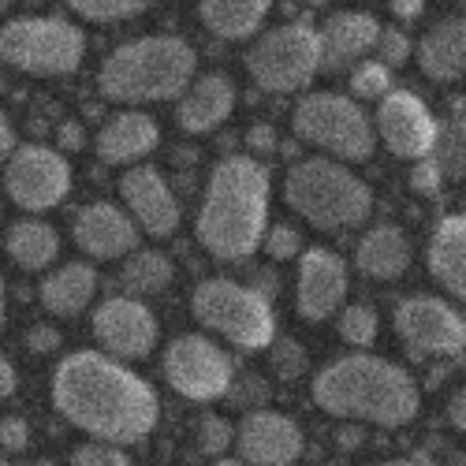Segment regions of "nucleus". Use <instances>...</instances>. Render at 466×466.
Here are the masks:
<instances>
[{"label":"nucleus","mask_w":466,"mask_h":466,"mask_svg":"<svg viewBox=\"0 0 466 466\" xmlns=\"http://www.w3.org/2000/svg\"><path fill=\"white\" fill-rule=\"evenodd\" d=\"M53 407L90 441L127 448L161 421L157 392L105 351H71L53 370Z\"/></svg>","instance_id":"f257e3e1"},{"label":"nucleus","mask_w":466,"mask_h":466,"mask_svg":"<svg viewBox=\"0 0 466 466\" xmlns=\"http://www.w3.org/2000/svg\"><path fill=\"white\" fill-rule=\"evenodd\" d=\"M268 220V168L254 157H224L206 183L198 209V243L217 261H247L265 243Z\"/></svg>","instance_id":"f03ea898"},{"label":"nucleus","mask_w":466,"mask_h":466,"mask_svg":"<svg viewBox=\"0 0 466 466\" xmlns=\"http://www.w3.org/2000/svg\"><path fill=\"white\" fill-rule=\"evenodd\" d=\"M314 403L332 418H351L370 425H407L418 414L414 377L377 355H343L314 377Z\"/></svg>","instance_id":"7ed1b4c3"},{"label":"nucleus","mask_w":466,"mask_h":466,"mask_svg":"<svg viewBox=\"0 0 466 466\" xmlns=\"http://www.w3.org/2000/svg\"><path fill=\"white\" fill-rule=\"evenodd\" d=\"M198 71V53L176 34H149L112 49L97 71V86L108 101L146 105L179 101Z\"/></svg>","instance_id":"20e7f679"},{"label":"nucleus","mask_w":466,"mask_h":466,"mask_svg":"<svg viewBox=\"0 0 466 466\" xmlns=\"http://www.w3.org/2000/svg\"><path fill=\"white\" fill-rule=\"evenodd\" d=\"M288 206L321 231L355 228L373 213V190L347 168L329 157H302L284 176Z\"/></svg>","instance_id":"39448f33"},{"label":"nucleus","mask_w":466,"mask_h":466,"mask_svg":"<svg viewBox=\"0 0 466 466\" xmlns=\"http://www.w3.org/2000/svg\"><path fill=\"white\" fill-rule=\"evenodd\" d=\"M86 56V37L60 15H19L0 26V60L26 75H71Z\"/></svg>","instance_id":"423d86ee"},{"label":"nucleus","mask_w":466,"mask_h":466,"mask_svg":"<svg viewBox=\"0 0 466 466\" xmlns=\"http://www.w3.org/2000/svg\"><path fill=\"white\" fill-rule=\"evenodd\" d=\"M190 309L209 332L224 336L243 351H265L277 339V314L273 302H265L239 280H202L190 295Z\"/></svg>","instance_id":"0eeeda50"},{"label":"nucleus","mask_w":466,"mask_h":466,"mask_svg":"<svg viewBox=\"0 0 466 466\" xmlns=\"http://www.w3.org/2000/svg\"><path fill=\"white\" fill-rule=\"evenodd\" d=\"M295 135L329 153V161H366L377 149V131L355 97L343 94H306L291 116Z\"/></svg>","instance_id":"6e6552de"},{"label":"nucleus","mask_w":466,"mask_h":466,"mask_svg":"<svg viewBox=\"0 0 466 466\" xmlns=\"http://www.w3.org/2000/svg\"><path fill=\"white\" fill-rule=\"evenodd\" d=\"M250 79L268 94H295L321 71V42L314 23H284L261 34L247 49Z\"/></svg>","instance_id":"1a4fd4ad"},{"label":"nucleus","mask_w":466,"mask_h":466,"mask_svg":"<svg viewBox=\"0 0 466 466\" xmlns=\"http://www.w3.org/2000/svg\"><path fill=\"white\" fill-rule=\"evenodd\" d=\"M165 377L179 396L209 403V400L228 396L231 380H236V366H231V355L224 347H217L209 336L187 332V336H176L168 343Z\"/></svg>","instance_id":"9d476101"},{"label":"nucleus","mask_w":466,"mask_h":466,"mask_svg":"<svg viewBox=\"0 0 466 466\" xmlns=\"http://www.w3.org/2000/svg\"><path fill=\"white\" fill-rule=\"evenodd\" d=\"M5 190L12 194L15 206L30 213L56 209L71 194V165L53 146H37V142L15 146V153L5 165Z\"/></svg>","instance_id":"9b49d317"},{"label":"nucleus","mask_w":466,"mask_h":466,"mask_svg":"<svg viewBox=\"0 0 466 466\" xmlns=\"http://www.w3.org/2000/svg\"><path fill=\"white\" fill-rule=\"evenodd\" d=\"M396 332L414 359H459L466 351V318L433 295H410L396 309Z\"/></svg>","instance_id":"f8f14e48"},{"label":"nucleus","mask_w":466,"mask_h":466,"mask_svg":"<svg viewBox=\"0 0 466 466\" xmlns=\"http://www.w3.org/2000/svg\"><path fill=\"white\" fill-rule=\"evenodd\" d=\"M90 329H94V339L101 343V351L120 362L149 359V351L157 347V336H161V325L149 314V306L131 295L105 299L94 309Z\"/></svg>","instance_id":"ddd939ff"},{"label":"nucleus","mask_w":466,"mask_h":466,"mask_svg":"<svg viewBox=\"0 0 466 466\" xmlns=\"http://www.w3.org/2000/svg\"><path fill=\"white\" fill-rule=\"evenodd\" d=\"M377 138L403 161H425L437 138V120L430 105L410 90H392L377 105Z\"/></svg>","instance_id":"4468645a"},{"label":"nucleus","mask_w":466,"mask_h":466,"mask_svg":"<svg viewBox=\"0 0 466 466\" xmlns=\"http://www.w3.org/2000/svg\"><path fill=\"white\" fill-rule=\"evenodd\" d=\"M120 194H124L127 217L138 224V231H149V236L165 239L179 228V198L172 194L168 179L153 165L127 168L120 179Z\"/></svg>","instance_id":"2eb2a0df"},{"label":"nucleus","mask_w":466,"mask_h":466,"mask_svg":"<svg viewBox=\"0 0 466 466\" xmlns=\"http://www.w3.org/2000/svg\"><path fill=\"white\" fill-rule=\"evenodd\" d=\"M347 299V265L325 247H309L299 261V295L295 306L306 321H325Z\"/></svg>","instance_id":"dca6fc26"},{"label":"nucleus","mask_w":466,"mask_h":466,"mask_svg":"<svg viewBox=\"0 0 466 466\" xmlns=\"http://www.w3.org/2000/svg\"><path fill=\"white\" fill-rule=\"evenodd\" d=\"M75 243L94 261L131 258L138 250V224L112 202H90L75 213Z\"/></svg>","instance_id":"f3484780"},{"label":"nucleus","mask_w":466,"mask_h":466,"mask_svg":"<svg viewBox=\"0 0 466 466\" xmlns=\"http://www.w3.org/2000/svg\"><path fill=\"white\" fill-rule=\"evenodd\" d=\"M236 441L247 466H291L302 455L299 425L280 410H250Z\"/></svg>","instance_id":"a211bd4d"},{"label":"nucleus","mask_w":466,"mask_h":466,"mask_svg":"<svg viewBox=\"0 0 466 466\" xmlns=\"http://www.w3.org/2000/svg\"><path fill=\"white\" fill-rule=\"evenodd\" d=\"M157 146H161V127L142 108H124V112L108 116V120L101 124V131L94 135V149H97V157L105 165L142 161Z\"/></svg>","instance_id":"6ab92c4d"},{"label":"nucleus","mask_w":466,"mask_h":466,"mask_svg":"<svg viewBox=\"0 0 466 466\" xmlns=\"http://www.w3.org/2000/svg\"><path fill=\"white\" fill-rule=\"evenodd\" d=\"M380 23L370 12H336L318 26L321 42V67L339 71V67H359L362 56L377 49Z\"/></svg>","instance_id":"aec40b11"},{"label":"nucleus","mask_w":466,"mask_h":466,"mask_svg":"<svg viewBox=\"0 0 466 466\" xmlns=\"http://www.w3.org/2000/svg\"><path fill=\"white\" fill-rule=\"evenodd\" d=\"M231 108H236V83L228 75H198L187 94L179 97V108H176V124L187 131V135H206L213 127H220Z\"/></svg>","instance_id":"412c9836"},{"label":"nucleus","mask_w":466,"mask_h":466,"mask_svg":"<svg viewBox=\"0 0 466 466\" xmlns=\"http://www.w3.org/2000/svg\"><path fill=\"white\" fill-rule=\"evenodd\" d=\"M418 64L433 83H455L466 75V15H448L425 30Z\"/></svg>","instance_id":"4be33fe9"},{"label":"nucleus","mask_w":466,"mask_h":466,"mask_svg":"<svg viewBox=\"0 0 466 466\" xmlns=\"http://www.w3.org/2000/svg\"><path fill=\"white\" fill-rule=\"evenodd\" d=\"M414 247L407 239V231L396 224H377L370 228L366 236L355 247V265L359 273L373 277V280H396L410 268Z\"/></svg>","instance_id":"5701e85b"},{"label":"nucleus","mask_w":466,"mask_h":466,"mask_svg":"<svg viewBox=\"0 0 466 466\" xmlns=\"http://www.w3.org/2000/svg\"><path fill=\"white\" fill-rule=\"evenodd\" d=\"M430 273L459 299H466V213L444 217L430 239Z\"/></svg>","instance_id":"b1692460"},{"label":"nucleus","mask_w":466,"mask_h":466,"mask_svg":"<svg viewBox=\"0 0 466 466\" xmlns=\"http://www.w3.org/2000/svg\"><path fill=\"white\" fill-rule=\"evenodd\" d=\"M94 295H97V273L90 261H67L42 280V306L60 318L83 314Z\"/></svg>","instance_id":"393cba45"},{"label":"nucleus","mask_w":466,"mask_h":466,"mask_svg":"<svg viewBox=\"0 0 466 466\" xmlns=\"http://www.w3.org/2000/svg\"><path fill=\"white\" fill-rule=\"evenodd\" d=\"M5 250L8 258L19 265V268H30V273H37V268H46L56 261L60 254V236L56 228L46 224V220H34V217H23V220H12L8 231H5Z\"/></svg>","instance_id":"a878e982"},{"label":"nucleus","mask_w":466,"mask_h":466,"mask_svg":"<svg viewBox=\"0 0 466 466\" xmlns=\"http://www.w3.org/2000/svg\"><path fill=\"white\" fill-rule=\"evenodd\" d=\"M198 15L206 30L224 37V42H247L261 30L268 5L265 0H206V5H198Z\"/></svg>","instance_id":"bb28decb"},{"label":"nucleus","mask_w":466,"mask_h":466,"mask_svg":"<svg viewBox=\"0 0 466 466\" xmlns=\"http://www.w3.org/2000/svg\"><path fill=\"white\" fill-rule=\"evenodd\" d=\"M176 277V265L168 254L161 250H135L131 258H124L120 268V288L131 299H146V295H161Z\"/></svg>","instance_id":"cd10ccee"},{"label":"nucleus","mask_w":466,"mask_h":466,"mask_svg":"<svg viewBox=\"0 0 466 466\" xmlns=\"http://www.w3.org/2000/svg\"><path fill=\"white\" fill-rule=\"evenodd\" d=\"M430 161L444 179H466V112L462 108L451 112V120L437 124Z\"/></svg>","instance_id":"c85d7f7f"},{"label":"nucleus","mask_w":466,"mask_h":466,"mask_svg":"<svg viewBox=\"0 0 466 466\" xmlns=\"http://www.w3.org/2000/svg\"><path fill=\"white\" fill-rule=\"evenodd\" d=\"M377 309L366 306V302H355V306H343V314H339V339L343 343H351V347H370L377 339Z\"/></svg>","instance_id":"c756f323"},{"label":"nucleus","mask_w":466,"mask_h":466,"mask_svg":"<svg viewBox=\"0 0 466 466\" xmlns=\"http://www.w3.org/2000/svg\"><path fill=\"white\" fill-rule=\"evenodd\" d=\"M392 83H396V75L377 60H366V64L351 67V94L359 101H384L388 94H392Z\"/></svg>","instance_id":"7c9ffc66"},{"label":"nucleus","mask_w":466,"mask_h":466,"mask_svg":"<svg viewBox=\"0 0 466 466\" xmlns=\"http://www.w3.org/2000/svg\"><path fill=\"white\" fill-rule=\"evenodd\" d=\"M71 12L90 23H124V19L142 15L146 5L142 0H75Z\"/></svg>","instance_id":"2f4dec72"},{"label":"nucleus","mask_w":466,"mask_h":466,"mask_svg":"<svg viewBox=\"0 0 466 466\" xmlns=\"http://www.w3.org/2000/svg\"><path fill=\"white\" fill-rule=\"evenodd\" d=\"M268 366H273V373L280 380H299L309 370V355L299 339L280 336V339H273V347H268Z\"/></svg>","instance_id":"473e14b6"},{"label":"nucleus","mask_w":466,"mask_h":466,"mask_svg":"<svg viewBox=\"0 0 466 466\" xmlns=\"http://www.w3.org/2000/svg\"><path fill=\"white\" fill-rule=\"evenodd\" d=\"M377 64H384L388 71H396L410 60V37L396 26H380V37H377Z\"/></svg>","instance_id":"72a5a7b5"},{"label":"nucleus","mask_w":466,"mask_h":466,"mask_svg":"<svg viewBox=\"0 0 466 466\" xmlns=\"http://www.w3.org/2000/svg\"><path fill=\"white\" fill-rule=\"evenodd\" d=\"M71 466H135V462L127 459L124 448L90 441V444H79V448L71 451Z\"/></svg>","instance_id":"f704fd0d"},{"label":"nucleus","mask_w":466,"mask_h":466,"mask_svg":"<svg viewBox=\"0 0 466 466\" xmlns=\"http://www.w3.org/2000/svg\"><path fill=\"white\" fill-rule=\"evenodd\" d=\"M228 400L236 403V407L258 410L261 403H268V384H265V377H261V373L243 370V373H239V380H231V388H228Z\"/></svg>","instance_id":"c9c22d12"},{"label":"nucleus","mask_w":466,"mask_h":466,"mask_svg":"<svg viewBox=\"0 0 466 466\" xmlns=\"http://www.w3.org/2000/svg\"><path fill=\"white\" fill-rule=\"evenodd\" d=\"M231 441H236V430L224 421V418H217V414H206L202 421H198V448L206 451V455H224L228 448H231Z\"/></svg>","instance_id":"e433bc0d"},{"label":"nucleus","mask_w":466,"mask_h":466,"mask_svg":"<svg viewBox=\"0 0 466 466\" xmlns=\"http://www.w3.org/2000/svg\"><path fill=\"white\" fill-rule=\"evenodd\" d=\"M265 250H268V258H277V261L299 258L302 254V231L295 224H273L265 231Z\"/></svg>","instance_id":"4c0bfd02"},{"label":"nucleus","mask_w":466,"mask_h":466,"mask_svg":"<svg viewBox=\"0 0 466 466\" xmlns=\"http://www.w3.org/2000/svg\"><path fill=\"white\" fill-rule=\"evenodd\" d=\"M441 183H444V176L437 172V165L425 157V161H418L414 168H410V187L418 190V194H425V198H437L441 194Z\"/></svg>","instance_id":"58836bf2"},{"label":"nucleus","mask_w":466,"mask_h":466,"mask_svg":"<svg viewBox=\"0 0 466 466\" xmlns=\"http://www.w3.org/2000/svg\"><path fill=\"white\" fill-rule=\"evenodd\" d=\"M26 444H30V425L23 418H0V448L23 451Z\"/></svg>","instance_id":"ea45409f"},{"label":"nucleus","mask_w":466,"mask_h":466,"mask_svg":"<svg viewBox=\"0 0 466 466\" xmlns=\"http://www.w3.org/2000/svg\"><path fill=\"white\" fill-rule=\"evenodd\" d=\"M64 339H60V332L53 329V325H34L30 332H26V347L30 351H37V355H49V351H56Z\"/></svg>","instance_id":"a19ab883"},{"label":"nucleus","mask_w":466,"mask_h":466,"mask_svg":"<svg viewBox=\"0 0 466 466\" xmlns=\"http://www.w3.org/2000/svg\"><path fill=\"white\" fill-rule=\"evenodd\" d=\"M247 288H250V291H258L265 302H273V299L280 295V273H277V268H258Z\"/></svg>","instance_id":"79ce46f5"},{"label":"nucleus","mask_w":466,"mask_h":466,"mask_svg":"<svg viewBox=\"0 0 466 466\" xmlns=\"http://www.w3.org/2000/svg\"><path fill=\"white\" fill-rule=\"evenodd\" d=\"M247 142H250V149H258V153H273V149H277V131L268 127V124H254L250 135H247Z\"/></svg>","instance_id":"37998d69"},{"label":"nucleus","mask_w":466,"mask_h":466,"mask_svg":"<svg viewBox=\"0 0 466 466\" xmlns=\"http://www.w3.org/2000/svg\"><path fill=\"white\" fill-rule=\"evenodd\" d=\"M15 153V131H12V120L0 112V168L8 165V157Z\"/></svg>","instance_id":"c03bdc74"},{"label":"nucleus","mask_w":466,"mask_h":466,"mask_svg":"<svg viewBox=\"0 0 466 466\" xmlns=\"http://www.w3.org/2000/svg\"><path fill=\"white\" fill-rule=\"evenodd\" d=\"M86 138H83V124H75V120H64L60 124V149H83Z\"/></svg>","instance_id":"a18cd8bd"},{"label":"nucleus","mask_w":466,"mask_h":466,"mask_svg":"<svg viewBox=\"0 0 466 466\" xmlns=\"http://www.w3.org/2000/svg\"><path fill=\"white\" fill-rule=\"evenodd\" d=\"M448 421L466 433V388H459V392L448 400Z\"/></svg>","instance_id":"49530a36"},{"label":"nucleus","mask_w":466,"mask_h":466,"mask_svg":"<svg viewBox=\"0 0 466 466\" xmlns=\"http://www.w3.org/2000/svg\"><path fill=\"white\" fill-rule=\"evenodd\" d=\"M15 384H19V377H15V366L0 355V400H8L12 392H15Z\"/></svg>","instance_id":"de8ad7c7"},{"label":"nucleus","mask_w":466,"mask_h":466,"mask_svg":"<svg viewBox=\"0 0 466 466\" xmlns=\"http://www.w3.org/2000/svg\"><path fill=\"white\" fill-rule=\"evenodd\" d=\"M392 12H396L400 19H407V23H414V19L421 15V0H396Z\"/></svg>","instance_id":"09e8293b"},{"label":"nucleus","mask_w":466,"mask_h":466,"mask_svg":"<svg viewBox=\"0 0 466 466\" xmlns=\"http://www.w3.org/2000/svg\"><path fill=\"white\" fill-rule=\"evenodd\" d=\"M339 444L343 448H355V444H362V433L359 430H339Z\"/></svg>","instance_id":"8fccbe9b"},{"label":"nucleus","mask_w":466,"mask_h":466,"mask_svg":"<svg viewBox=\"0 0 466 466\" xmlns=\"http://www.w3.org/2000/svg\"><path fill=\"white\" fill-rule=\"evenodd\" d=\"M8 321V291H5V277H0V329Z\"/></svg>","instance_id":"3c124183"},{"label":"nucleus","mask_w":466,"mask_h":466,"mask_svg":"<svg viewBox=\"0 0 466 466\" xmlns=\"http://www.w3.org/2000/svg\"><path fill=\"white\" fill-rule=\"evenodd\" d=\"M217 466H247V462H243V459H228V455H220Z\"/></svg>","instance_id":"603ef678"},{"label":"nucleus","mask_w":466,"mask_h":466,"mask_svg":"<svg viewBox=\"0 0 466 466\" xmlns=\"http://www.w3.org/2000/svg\"><path fill=\"white\" fill-rule=\"evenodd\" d=\"M380 466H433V462H410V459H400V462H380Z\"/></svg>","instance_id":"864d4df0"},{"label":"nucleus","mask_w":466,"mask_h":466,"mask_svg":"<svg viewBox=\"0 0 466 466\" xmlns=\"http://www.w3.org/2000/svg\"><path fill=\"white\" fill-rule=\"evenodd\" d=\"M0 466H12V462H5V459H0Z\"/></svg>","instance_id":"5fc2aeb1"}]
</instances>
